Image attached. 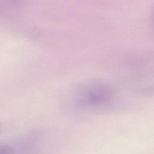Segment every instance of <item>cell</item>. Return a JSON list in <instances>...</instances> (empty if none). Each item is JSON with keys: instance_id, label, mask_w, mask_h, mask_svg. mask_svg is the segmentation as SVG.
I'll list each match as a JSON object with an SVG mask.
<instances>
[{"instance_id": "cell-1", "label": "cell", "mask_w": 154, "mask_h": 154, "mask_svg": "<svg viewBox=\"0 0 154 154\" xmlns=\"http://www.w3.org/2000/svg\"><path fill=\"white\" fill-rule=\"evenodd\" d=\"M128 105L118 89L104 81L87 82L76 86L66 99L65 109L79 117L112 113Z\"/></svg>"}, {"instance_id": "cell-2", "label": "cell", "mask_w": 154, "mask_h": 154, "mask_svg": "<svg viewBox=\"0 0 154 154\" xmlns=\"http://www.w3.org/2000/svg\"><path fill=\"white\" fill-rule=\"evenodd\" d=\"M0 154H16L14 146L8 144H0Z\"/></svg>"}, {"instance_id": "cell-3", "label": "cell", "mask_w": 154, "mask_h": 154, "mask_svg": "<svg viewBox=\"0 0 154 154\" xmlns=\"http://www.w3.org/2000/svg\"><path fill=\"white\" fill-rule=\"evenodd\" d=\"M0 132H1V126H0Z\"/></svg>"}]
</instances>
